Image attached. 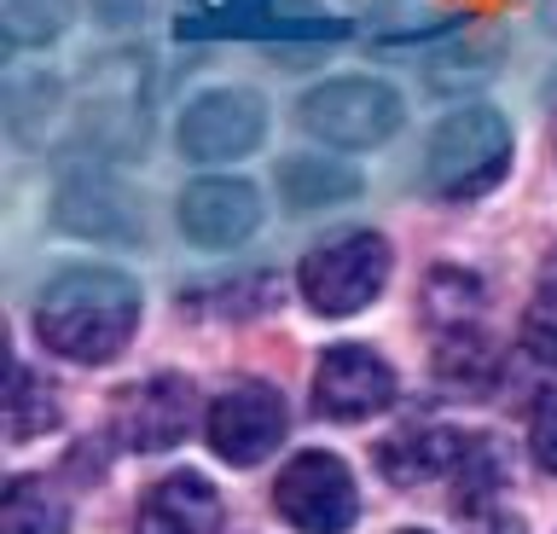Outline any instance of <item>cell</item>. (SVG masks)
<instances>
[{
    "label": "cell",
    "instance_id": "1",
    "mask_svg": "<svg viewBox=\"0 0 557 534\" xmlns=\"http://www.w3.org/2000/svg\"><path fill=\"white\" fill-rule=\"evenodd\" d=\"M139 285L116 268H70L41 290L35 308V332L52 355L82 360V367H104L128 349L139 325Z\"/></svg>",
    "mask_w": 557,
    "mask_h": 534
},
{
    "label": "cell",
    "instance_id": "2",
    "mask_svg": "<svg viewBox=\"0 0 557 534\" xmlns=\"http://www.w3.org/2000/svg\"><path fill=\"white\" fill-rule=\"evenodd\" d=\"M511 163V123L494 105L453 111L430 140L424 175L442 198H482Z\"/></svg>",
    "mask_w": 557,
    "mask_h": 534
},
{
    "label": "cell",
    "instance_id": "3",
    "mask_svg": "<svg viewBox=\"0 0 557 534\" xmlns=\"http://www.w3.org/2000/svg\"><path fill=\"white\" fill-rule=\"evenodd\" d=\"M400 94L377 76H337V82H320V88L302 94L296 105V123H302L313 140L325 146H343V151H366V146H383L389 134L400 128Z\"/></svg>",
    "mask_w": 557,
    "mask_h": 534
},
{
    "label": "cell",
    "instance_id": "4",
    "mask_svg": "<svg viewBox=\"0 0 557 534\" xmlns=\"http://www.w3.org/2000/svg\"><path fill=\"white\" fill-rule=\"evenodd\" d=\"M389 285V245L377 233H343L302 256V297L313 314H360Z\"/></svg>",
    "mask_w": 557,
    "mask_h": 534
},
{
    "label": "cell",
    "instance_id": "5",
    "mask_svg": "<svg viewBox=\"0 0 557 534\" xmlns=\"http://www.w3.org/2000/svg\"><path fill=\"white\" fill-rule=\"evenodd\" d=\"M273 506L290 529H302V534H343L348 523H355L360 499H355V476H348L343 459L296 454L285 471H278Z\"/></svg>",
    "mask_w": 557,
    "mask_h": 534
},
{
    "label": "cell",
    "instance_id": "6",
    "mask_svg": "<svg viewBox=\"0 0 557 534\" xmlns=\"http://www.w3.org/2000/svg\"><path fill=\"white\" fill-rule=\"evenodd\" d=\"M268 134V105L250 88H209L181 116V151L191 163H233L261 146Z\"/></svg>",
    "mask_w": 557,
    "mask_h": 534
},
{
    "label": "cell",
    "instance_id": "7",
    "mask_svg": "<svg viewBox=\"0 0 557 534\" xmlns=\"http://www.w3.org/2000/svg\"><path fill=\"white\" fill-rule=\"evenodd\" d=\"M313 395H320V412L360 424L395 401V372L366 343H337V349H325L320 372H313Z\"/></svg>",
    "mask_w": 557,
    "mask_h": 534
},
{
    "label": "cell",
    "instance_id": "8",
    "mask_svg": "<svg viewBox=\"0 0 557 534\" xmlns=\"http://www.w3.org/2000/svg\"><path fill=\"white\" fill-rule=\"evenodd\" d=\"M285 436V401L268 384H233L209 407V442L226 464H261Z\"/></svg>",
    "mask_w": 557,
    "mask_h": 534
},
{
    "label": "cell",
    "instance_id": "9",
    "mask_svg": "<svg viewBox=\"0 0 557 534\" xmlns=\"http://www.w3.org/2000/svg\"><path fill=\"white\" fill-rule=\"evenodd\" d=\"M261 227V198L250 181H191L181 193V233L203 250H233Z\"/></svg>",
    "mask_w": 557,
    "mask_h": 534
},
{
    "label": "cell",
    "instance_id": "10",
    "mask_svg": "<svg viewBox=\"0 0 557 534\" xmlns=\"http://www.w3.org/2000/svg\"><path fill=\"white\" fill-rule=\"evenodd\" d=\"M186 430H191V384L174 372L128 389V401L116 412V436L139 454H163V447L186 442Z\"/></svg>",
    "mask_w": 557,
    "mask_h": 534
},
{
    "label": "cell",
    "instance_id": "11",
    "mask_svg": "<svg viewBox=\"0 0 557 534\" xmlns=\"http://www.w3.org/2000/svg\"><path fill=\"white\" fill-rule=\"evenodd\" d=\"M221 529V494L198 471H181L139 499L134 534H215Z\"/></svg>",
    "mask_w": 557,
    "mask_h": 534
},
{
    "label": "cell",
    "instance_id": "12",
    "mask_svg": "<svg viewBox=\"0 0 557 534\" xmlns=\"http://www.w3.org/2000/svg\"><path fill=\"white\" fill-rule=\"evenodd\" d=\"M59 227L76 238H99V245H128L139 238L134 203L116 193L111 181H76L59 193Z\"/></svg>",
    "mask_w": 557,
    "mask_h": 534
},
{
    "label": "cell",
    "instance_id": "13",
    "mask_svg": "<svg viewBox=\"0 0 557 534\" xmlns=\"http://www.w3.org/2000/svg\"><path fill=\"white\" fill-rule=\"evenodd\" d=\"M360 193V175L348 163H325V158H285L278 163V198L290 215H313L331 203H348Z\"/></svg>",
    "mask_w": 557,
    "mask_h": 534
},
{
    "label": "cell",
    "instance_id": "14",
    "mask_svg": "<svg viewBox=\"0 0 557 534\" xmlns=\"http://www.w3.org/2000/svg\"><path fill=\"white\" fill-rule=\"evenodd\" d=\"M465 454H470V442L453 436V430H400V436L383 442V476L400 482V488H412V482L442 476L447 464H459Z\"/></svg>",
    "mask_w": 557,
    "mask_h": 534
},
{
    "label": "cell",
    "instance_id": "15",
    "mask_svg": "<svg viewBox=\"0 0 557 534\" xmlns=\"http://www.w3.org/2000/svg\"><path fill=\"white\" fill-rule=\"evenodd\" d=\"M64 529H70V511L47 482L17 476L7 499H0V534H64Z\"/></svg>",
    "mask_w": 557,
    "mask_h": 534
},
{
    "label": "cell",
    "instance_id": "16",
    "mask_svg": "<svg viewBox=\"0 0 557 534\" xmlns=\"http://www.w3.org/2000/svg\"><path fill=\"white\" fill-rule=\"evenodd\" d=\"M0 29L12 47H47L70 29V0H0Z\"/></svg>",
    "mask_w": 557,
    "mask_h": 534
},
{
    "label": "cell",
    "instance_id": "17",
    "mask_svg": "<svg viewBox=\"0 0 557 534\" xmlns=\"http://www.w3.org/2000/svg\"><path fill=\"white\" fill-rule=\"evenodd\" d=\"M59 424V407L47 401L41 389L29 384V372L24 367H12V395H7V436L12 442H29V436H41V430Z\"/></svg>",
    "mask_w": 557,
    "mask_h": 534
},
{
    "label": "cell",
    "instance_id": "18",
    "mask_svg": "<svg viewBox=\"0 0 557 534\" xmlns=\"http://www.w3.org/2000/svg\"><path fill=\"white\" fill-rule=\"evenodd\" d=\"M522 343H529L534 360L557 367V285H546L540 297L529 302V320H522Z\"/></svg>",
    "mask_w": 557,
    "mask_h": 534
},
{
    "label": "cell",
    "instance_id": "19",
    "mask_svg": "<svg viewBox=\"0 0 557 534\" xmlns=\"http://www.w3.org/2000/svg\"><path fill=\"white\" fill-rule=\"evenodd\" d=\"M529 447H534L540 471H552V476H557V389H546V395H540V407H534V424H529Z\"/></svg>",
    "mask_w": 557,
    "mask_h": 534
},
{
    "label": "cell",
    "instance_id": "20",
    "mask_svg": "<svg viewBox=\"0 0 557 534\" xmlns=\"http://www.w3.org/2000/svg\"><path fill=\"white\" fill-rule=\"evenodd\" d=\"M407 534H424V529H407Z\"/></svg>",
    "mask_w": 557,
    "mask_h": 534
},
{
    "label": "cell",
    "instance_id": "21",
    "mask_svg": "<svg viewBox=\"0 0 557 534\" xmlns=\"http://www.w3.org/2000/svg\"><path fill=\"white\" fill-rule=\"evenodd\" d=\"M552 7H557V0H552Z\"/></svg>",
    "mask_w": 557,
    "mask_h": 534
}]
</instances>
